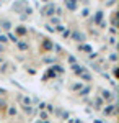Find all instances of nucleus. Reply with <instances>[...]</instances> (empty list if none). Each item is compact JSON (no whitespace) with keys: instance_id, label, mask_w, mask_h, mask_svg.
I'll return each instance as SVG.
<instances>
[{"instance_id":"nucleus-13","label":"nucleus","mask_w":119,"mask_h":123,"mask_svg":"<svg viewBox=\"0 0 119 123\" xmlns=\"http://www.w3.org/2000/svg\"><path fill=\"white\" fill-rule=\"evenodd\" d=\"M90 90H92V89H90L88 85H87V87H82V89H80V95H82V97H85V95H88V92H90Z\"/></svg>"},{"instance_id":"nucleus-18","label":"nucleus","mask_w":119,"mask_h":123,"mask_svg":"<svg viewBox=\"0 0 119 123\" xmlns=\"http://www.w3.org/2000/svg\"><path fill=\"white\" fill-rule=\"evenodd\" d=\"M51 23H52V25H57V26H59V25H60V20H59V18H54V17H51Z\"/></svg>"},{"instance_id":"nucleus-3","label":"nucleus","mask_w":119,"mask_h":123,"mask_svg":"<svg viewBox=\"0 0 119 123\" xmlns=\"http://www.w3.org/2000/svg\"><path fill=\"white\" fill-rule=\"evenodd\" d=\"M25 5H26V2H18V3H13V7L11 8L15 10V12H25Z\"/></svg>"},{"instance_id":"nucleus-27","label":"nucleus","mask_w":119,"mask_h":123,"mask_svg":"<svg viewBox=\"0 0 119 123\" xmlns=\"http://www.w3.org/2000/svg\"><path fill=\"white\" fill-rule=\"evenodd\" d=\"M62 118L67 120V118H69V112H64V113H62Z\"/></svg>"},{"instance_id":"nucleus-1","label":"nucleus","mask_w":119,"mask_h":123,"mask_svg":"<svg viewBox=\"0 0 119 123\" xmlns=\"http://www.w3.org/2000/svg\"><path fill=\"white\" fill-rule=\"evenodd\" d=\"M55 10V3H46L43 8H41V15L43 17H52Z\"/></svg>"},{"instance_id":"nucleus-9","label":"nucleus","mask_w":119,"mask_h":123,"mask_svg":"<svg viewBox=\"0 0 119 123\" xmlns=\"http://www.w3.org/2000/svg\"><path fill=\"white\" fill-rule=\"evenodd\" d=\"M43 48H44L46 51H49V49H52V48H54V44L51 43V39H44V43H43Z\"/></svg>"},{"instance_id":"nucleus-22","label":"nucleus","mask_w":119,"mask_h":123,"mask_svg":"<svg viewBox=\"0 0 119 123\" xmlns=\"http://www.w3.org/2000/svg\"><path fill=\"white\" fill-rule=\"evenodd\" d=\"M8 113L10 115H16V108H13V107H11V108L8 110Z\"/></svg>"},{"instance_id":"nucleus-11","label":"nucleus","mask_w":119,"mask_h":123,"mask_svg":"<svg viewBox=\"0 0 119 123\" xmlns=\"http://www.w3.org/2000/svg\"><path fill=\"white\" fill-rule=\"evenodd\" d=\"M16 44H18V49H21V51H26L28 48H29V46H28V43H26V41H18Z\"/></svg>"},{"instance_id":"nucleus-25","label":"nucleus","mask_w":119,"mask_h":123,"mask_svg":"<svg viewBox=\"0 0 119 123\" xmlns=\"http://www.w3.org/2000/svg\"><path fill=\"white\" fill-rule=\"evenodd\" d=\"M109 59H111V61H116V59H118V56H116V54L113 53V54H111V56H109Z\"/></svg>"},{"instance_id":"nucleus-33","label":"nucleus","mask_w":119,"mask_h":123,"mask_svg":"<svg viewBox=\"0 0 119 123\" xmlns=\"http://www.w3.org/2000/svg\"><path fill=\"white\" fill-rule=\"evenodd\" d=\"M0 7H2V2H0Z\"/></svg>"},{"instance_id":"nucleus-29","label":"nucleus","mask_w":119,"mask_h":123,"mask_svg":"<svg viewBox=\"0 0 119 123\" xmlns=\"http://www.w3.org/2000/svg\"><path fill=\"white\" fill-rule=\"evenodd\" d=\"M0 108H5V102L3 100H0Z\"/></svg>"},{"instance_id":"nucleus-5","label":"nucleus","mask_w":119,"mask_h":123,"mask_svg":"<svg viewBox=\"0 0 119 123\" xmlns=\"http://www.w3.org/2000/svg\"><path fill=\"white\" fill-rule=\"evenodd\" d=\"M0 26L3 30H7V31H10V30H11V21H10V20H2V21H0Z\"/></svg>"},{"instance_id":"nucleus-4","label":"nucleus","mask_w":119,"mask_h":123,"mask_svg":"<svg viewBox=\"0 0 119 123\" xmlns=\"http://www.w3.org/2000/svg\"><path fill=\"white\" fill-rule=\"evenodd\" d=\"M73 39H75V41H80V43H83V41H85V35H83V33H80V31H73Z\"/></svg>"},{"instance_id":"nucleus-17","label":"nucleus","mask_w":119,"mask_h":123,"mask_svg":"<svg viewBox=\"0 0 119 123\" xmlns=\"http://www.w3.org/2000/svg\"><path fill=\"white\" fill-rule=\"evenodd\" d=\"M95 105H96V108H100L101 105H103V100H101L100 97H96V98H95Z\"/></svg>"},{"instance_id":"nucleus-19","label":"nucleus","mask_w":119,"mask_h":123,"mask_svg":"<svg viewBox=\"0 0 119 123\" xmlns=\"http://www.w3.org/2000/svg\"><path fill=\"white\" fill-rule=\"evenodd\" d=\"M39 117H41V118H43V120L46 122V118H47V113L44 112V110H41V113H39Z\"/></svg>"},{"instance_id":"nucleus-14","label":"nucleus","mask_w":119,"mask_h":123,"mask_svg":"<svg viewBox=\"0 0 119 123\" xmlns=\"http://www.w3.org/2000/svg\"><path fill=\"white\" fill-rule=\"evenodd\" d=\"M80 79H83V80H92V76L85 71V72H82V74H80Z\"/></svg>"},{"instance_id":"nucleus-12","label":"nucleus","mask_w":119,"mask_h":123,"mask_svg":"<svg viewBox=\"0 0 119 123\" xmlns=\"http://www.w3.org/2000/svg\"><path fill=\"white\" fill-rule=\"evenodd\" d=\"M101 20H103V12H96V15H95V23H101Z\"/></svg>"},{"instance_id":"nucleus-28","label":"nucleus","mask_w":119,"mask_h":123,"mask_svg":"<svg viewBox=\"0 0 119 123\" xmlns=\"http://www.w3.org/2000/svg\"><path fill=\"white\" fill-rule=\"evenodd\" d=\"M54 30H57V31H64V26H62V25H59V26H57V28H54Z\"/></svg>"},{"instance_id":"nucleus-20","label":"nucleus","mask_w":119,"mask_h":123,"mask_svg":"<svg viewBox=\"0 0 119 123\" xmlns=\"http://www.w3.org/2000/svg\"><path fill=\"white\" fill-rule=\"evenodd\" d=\"M72 89H73V90H80V89H82V84H75V85H72Z\"/></svg>"},{"instance_id":"nucleus-16","label":"nucleus","mask_w":119,"mask_h":123,"mask_svg":"<svg viewBox=\"0 0 119 123\" xmlns=\"http://www.w3.org/2000/svg\"><path fill=\"white\" fill-rule=\"evenodd\" d=\"M7 39H11L13 43H18V38H16V36H15L13 33H8V36H7Z\"/></svg>"},{"instance_id":"nucleus-8","label":"nucleus","mask_w":119,"mask_h":123,"mask_svg":"<svg viewBox=\"0 0 119 123\" xmlns=\"http://www.w3.org/2000/svg\"><path fill=\"white\" fill-rule=\"evenodd\" d=\"M72 69L77 72V74H82V72H85V67L80 66V64H72Z\"/></svg>"},{"instance_id":"nucleus-30","label":"nucleus","mask_w":119,"mask_h":123,"mask_svg":"<svg viewBox=\"0 0 119 123\" xmlns=\"http://www.w3.org/2000/svg\"><path fill=\"white\" fill-rule=\"evenodd\" d=\"M5 92H7L5 89H0V95H2V94H5Z\"/></svg>"},{"instance_id":"nucleus-26","label":"nucleus","mask_w":119,"mask_h":123,"mask_svg":"<svg viewBox=\"0 0 119 123\" xmlns=\"http://www.w3.org/2000/svg\"><path fill=\"white\" fill-rule=\"evenodd\" d=\"M69 62H72V64H75V57H73V56H69Z\"/></svg>"},{"instance_id":"nucleus-31","label":"nucleus","mask_w":119,"mask_h":123,"mask_svg":"<svg viewBox=\"0 0 119 123\" xmlns=\"http://www.w3.org/2000/svg\"><path fill=\"white\" fill-rule=\"evenodd\" d=\"M2 62H3V59H2V57H0V64H2Z\"/></svg>"},{"instance_id":"nucleus-21","label":"nucleus","mask_w":119,"mask_h":123,"mask_svg":"<svg viewBox=\"0 0 119 123\" xmlns=\"http://www.w3.org/2000/svg\"><path fill=\"white\" fill-rule=\"evenodd\" d=\"M8 39H7V36H3V35H0V43H7Z\"/></svg>"},{"instance_id":"nucleus-10","label":"nucleus","mask_w":119,"mask_h":123,"mask_svg":"<svg viewBox=\"0 0 119 123\" xmlns=\"http://www.w3.org/2000/svg\"><path fill=\"white\" fill-rule=\"evenodd\" d=\"M26 26H23V25H20V26H16V33H18L20 36H23V35H26Z\"/></svg>"},{"instance_id":"nucleus-7","label":"nucleus","mask_w":119,"mask_h":123,"mask_svg":"<svg viewBox=\"0 0 119 123\" xmlns=\"http://www.w3.org/2000/svg\"><path fill=\"white\" fill-rule=\"evenodd\" d=\"M103 112H104V115H111V113H114V112H116V105H108V107H106V108H104Z\"/></svg>"},{"instance_id":"nucleus-23","label":"nucleus","mask_w":119,"mask_h":123,"mask_svg":"<svg viewBox=\"0 0 119 123\" xmlns=\"http://www.w3.org/2000/svg\"><path fill=\"white\" fill-rule=\"evenodd\" d=\"M88 13H90V12H88V10L85 8V10L82 12V17H83V18H85V17H88Z\"/></svg>"},{"instance_id":"nucleus-15","label":"nucleus","mask_w":119,"mask_h":123,"mask_svg":"<svg viewBox=\"0 0 119 123\" xmlns=\"http://www.w3.org/2000/svg\"><path fill=\"white\" fill-rule=\"evenodd\" d=\"M78 48H80L82 51H87V53H90V54L93 53V51H92V48L88 46V44H82V46H78Z\"/></svg>"},{"instance_id":"nucleus-6","label":"nucleus","mask_w":119,"mask_h":123,"mask_svg":"<svg viewBox=\"0 0 119 123\" xmlns=\"http://www.w3.org/2000/svg\"><path fill=\"white\" fill-rule=\"evenodd\" d=\"M100 98H101V100H111V98H113V95H111L109 90H103Z\"/></svg>"},{"instance_id":"nucleus-32","label":"nucleus","mask_w":119,"mask_h":123,"mask_svg":"<svg viewBox=\"0 0 119 123\" xmlns=\"http://www.w3.org/2000/svg\"><path fill=\"white\" fill-rule=\"evenodd\" d=\"M43 123H49V122H47V120H46V122H43Z\"/></svg>"},{"instance_id":"nucleus-2","label":"nucleus","mask_w":119,"mask_h":123,"mask_svg":"<svg viewBox=\"0 0 119 123\" xmlns=\"http://www.w3.org/2000/svg\"><path fill=\"white\" fill-rule=\"evenodd\" d=\"M64 5H65V8H67V10H72V12L78 8V3H77L75 0H67Z\"/></svg>"},{"instance_id":"nucleus-24","label":"nucleus","mask_w":119,"mask_h":123,"mask_svg":"<svg viewBox=\"0 0 119 123\" xmlns=\"http://www.w3.org/2000/svg\"><path fill=\"white\" fill-rule=\"evenodd\" d=\"M46 28H47V31H49V33H52V31H55V30L52 28V26H51V25H46Z\"/></svg>"}]
</instances>
